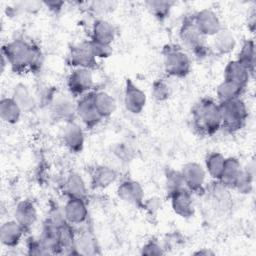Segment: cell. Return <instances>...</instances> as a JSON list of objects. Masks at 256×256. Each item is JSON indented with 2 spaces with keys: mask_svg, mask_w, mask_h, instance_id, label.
<instances>
[{
  "mask_svg": "<svg viewBox=\"0 0 256 256\" xmlns=\"http://www.w3.org/2000/svg\"><path fill=\"white\" fill-rule=\"evenodd\" d=\"M2 56L15 73L37 72L43 64L41 49L31 41L16 38L2 46Z\"/></svg>",
  "mask_w": 256,
  "mask_h": 256,
  "instance_id": "6da1fadb",
  "label": "cell"
},
{
  "mask_svg": "<svg viewBox=\"0 0 256 256\" xmlns=\"http://www.w3.org/2000/svg\"><path fill=\"white\" fill-rule=\"evenodd\" d=\"M191 122L201 136H213L221 129V112L218 101L211 97L199 99L191 109Z\"/></svg>",
  "mask_w": 256,
  "mask_h": 256,
  "instance_id": "7a4b0ae2",
  "label": "cell"
},
{
  "mask_svg": "<svg viewBox=\"0 0 256 256\" xmlns=\"http://www.w3.org/2000/svg\"><path fill=\"white\" fill-rule=\"evenodd\" d=\"M219 103V102H218ZM221 112V129L228 133L241 130L249 116L248 108L242 97L219 103Z\"/></svg>",
  "mask_w": 256,
  "mask_h": 256,
  "instance_id": "3957f363",
  "label": "cell"
},
{
  "mask_svg": "<svg viewBox=\"0 0 256 256\" xmlns=\"http://www.w3.org/2000/svg\"><path fill=\"white\" fill-rule=\"evenodd\" d=\"M164 71L169 77L184 78L191 70L189 55L178 45L167 44L163 47Z\"/></svg>",
  "mask_w": 256,
  "mask_h": 256,
  "instance_id": "277c9868",
  "label": "cell"
},
{
  "mask_svg": "<svg viewBox=\"0 0 256 256\" xmlns=\"http://www.w3.org/2000/svg\"><path fill=\"white\" fill-rule=\"evenodd\" d=\"M179 38L183 46L198 59L205 58L209 53L206 37L197 29L193 21V15L186 16L183 19L179 28Z\"/></svg>",
  "mask_w": 256,
  "mask_h": 256,
  "instance_id": "5b68a950",
  "label": "cell"
},
{
  "mask_svg": "<svg viewBox=\"0 0 256 256\" xmlns=\"http://www.w3.org/2000/svg\"><path fill=\"white\" fill-rule=\"evenodd\" d=\"M67 87L71 95L81 97L93 91L94 77L91 69L74 68L67 78Z\"/></svg>",
  "mask_w": 256,
  "mask_h": 256,
  "instance_id": "8992f818",
  "label": "cell"
},
{
  "mask_svg": "<svg viewBox=\"0 0 256 256\" xmlns=\"http://www.w3.org/2000/svg\"><path fill=\"white\" fill-rule=\"evenodd\" d=\"M186 188L193 194H201L205 190L206 170L198 162H187L180 170Z\"/></svg>",
  "mask_w": 256,
  "mask_h": 256,
  "instance_id": "52a82bcc",
  "label": "cell"
},
{
  "mask_svg": "<svg viewBox=\"0 0 256 256\" xmlns=\"http://www.w3.org/2000/svg\"><path fill=\"white\" fill-rule=\"evenodd\" d=\"M68 63L73 68H87L93 70L97 67V58L92 52L89 41L77 43L69 49Z\"/></svg>",
  "mask_w": 256,
  "mask_h": 256,
  "instance_id": "ba28073f",
  "label": "cell"
},
{
  "mask_svg": "<svg viewBox=\"0 0 256 256\" xmlns=\"http://www.w3.org/2000/svg\"><path fill=\"white\" fill-rule=\"evenodd\" d=\"M76 115L84 127L89 130L96 127L103 120L93 102L92 91L79 97L78 101L76 102Z\"/></svg>",
  "mask_w": 256,
  "mask_h": 256,
  "instance_id": "9c48e42d",
  "label": "cell"
},
{
  "mask_svg": "<svg viewBox=\"0 0 256 256\" xmlns=\"http://www.w3.org/2000/svg\"><path fill=\"white\" fill-rule=\"evenodd\" d=\"M193 21L203 36L213 37L223 27L218 15L211 9L204 8L193 15Z\"/></svg>",
  "mask_w": 256,
  "mask_h": 256,
  "instance_id": "30bf717a",
  "label": "cell"
},
{
  "mask_svg": "<svg viewBox=\"0 0 256 256\" xmlns=\"http://www.w3.org/2000/svg\"><path fill=\"white\" fill-rule=\"evenodd\" d=\"M123 98L126 110L132 114H140L146 106V94L130 78L125 80Z\"/></svg>",
  "mask_w": 256,
  "mask_h": 256,
  "instance_id": "8fae6325",
  "label": "cell"
},
{
  "mask_svg": "<svg viewBox=\"0 0 256 256\" xmlns=\"http://www.w3.org/2000/svg\"><path fill=\"white\" fill-rule=\"evenodd\" d=\"M117 195L118 197L131 205L136 207H142L144 202V189L142 185L132 179H125L120 182L117 187Z\"/></svg>",
  "mask_w": 256,
  "mask_h": 256,
  "instance_id": "7c38bea8",
  "label": "cell"
},
{
  "mask_svg": "<svg viewBox=\"0 0 256 256\" xmlns=\"http://www.w3.org/2000/svg\"><path fill=\"white\" fill-rule=\"evenodd\" d=\"M171 203L172 210L175 214L182 218H190L195 213V206L193 201L192 193L187 189L183 188L172 194L168 195Z\"/></svg>",
  "mask_w": 256,
  "mask_h": 256,
  "instance_id": "4fadbf2b",
  "label": "cell"
},
{
  "mask_svg": "<svg viewBox=\"0 0 256 256\" xmlns=\"http://www.w3.org/2000/svg\"><path fill=\"white\" fill-rule=\"evenodd\" d=\"M63 213L66 221L74 225H81L88 219V208L85 199L81 198H67Z\"/></svg>",
  "mask_w": 256,
  "mask_h": 256,
  "instance_id": "5bb4252c",
  "label": "cell"
},
{
  "mask_svg": "<svg viewBox=\"0 0 256 256\" xmlns=\"http://www.w3.org/2000/svg\"><path fill=\"white\" fill-rule=\"evenodd\" d=\"M63 142L71 153H80L84 148L85 136L81 125L73 120L67 122L63 130Z\"/></svg>",
  "mask_w": 256,
  "mask_h": 256,
  "instance_id": "9a60e30c",
  "label": "cell"
},
{
  "mask_svg": "<svg viewBox=\"0 0 256 256\" xmlns=\"http://www.w3.org/2000/svg\"><path fill=\"white\" fill-rule=\"evenodd\" d=\"M251 77L249 70L236 59L229 61L224 68L223 80L231 82L243 90L246 89Z\"/></svg>",
  "mask_w": 256,
  "mask_h": 256,
  "instance_id": "2e32d148",
  "label": "cell"
},
{
  "mask_svg": "<svg viewBox=\"0 0 256 256\" xmlns=\"http://www.w3.org/2000/svg\"><path fill=\"white\" fill-rule=\"evenodd\" d=\"M50 104L52 115L59 121L70 122L76 114V104L68 96L55 95Z\"/></svg>",
  "mask_w": 256,
  "mask_h": 256,
  "instance_id": "e0dca14e",
  "label": "cell"
},
{
  "mask_svg": "<svg viewBox=\"0 0 256 256\" xmlns=\"http://www.w3.org/2000/svg\"><path fill=\"white\" fill-rule=\"evenodd\" d=\"M25 230L14 219L4 222L0 227V241L3 246L8 248H15L21 242Z\"/></svg>",
  "mask_w": 256,
  "mask_h": 256,
  "instance_id": "ac0fdd59",
  "label": "cell"
},
{
  "mask_svg": "<svg viewBox=\"0 0 256 256\" xmlns=\"http://www.w3.org/2000/svg\"><path fill=\"white\" fill-rule=\"evenodd\" d=\"M37 209L30 200L19 201L14 209V219L27 232L37 221Z\"/></svg>",
  "mask_w": 256,
  "mask_h": 256,
  "instance_id": "d6986e66",
  "label": "cell"
},
{
  "mask_svg": "<svg viewBox=\"0 0 256 256\" xmlns=\"http://www.w3.org/2000/svg\"><path fill=\"white\" fill-rule=\"evenodd\" d=\"M43 246L49 254H61V246L59 240V226L46 219L42 226V231L39 237Z\"/></svg>",
  "mask_w": 256,
  "mask_h": 256,
  "instance_id": "ffe728a7",
  "label": "cell"
},
{
  "mask_svg": "<svg viewBox=\"0 0 256 256\" xmlns=\"http://www.w3.org/2000/svg\"><path fill=\"white\" fill-rule=\"evenodd\" d=\"M98 244L94 235L89 230L75 232L73 244V254L76 255H96L98 254Z\"/></svg>",
  "mask_w": 256,
  "mask_h": 256,
  "instance_id": "44dd1931",
  "label": "cell"
},
{
  "mask_svg": "<svg viewBox=\"0 0 256 256\" xmlns=\"http://www.w3.org/2000/svg\"><path fill=\"white\" fill-rule=\"evenodd\" d=\"M115 36L116 29L109 21L102 18H97L93 22L91 29V40L111 45L115 39Z\"/></svg>",
  "mask_w": 256,
  "mask_h": 256,
  "instance_id": "7402d4cb",
  "label": "cell"
},
{
  "mask_svg": "<svg viewBox=\"0 0 256 256\" xmlns=\"http://www.w3.org/2000/svg\"><path fill=\"white\" fill-rule=\"evenodd\" d=\"M118 175L117 172L110 166L97 165L91 173V187L96 190H101L113 184Z\"/></svg>",
  "mask_w": 256,
  "mask_h": 256,
  "instance_id": "603a6c76",
  "label": "cell"
},
{
  "mask_svg": "<svg viewBox=\"0 0 256 256\" xmlns=\"http://www.w3.org/2000/svg\"><path fill=\"white\" fill-rule=\"evenodd\" d=\"M63 191L67 198H81L86 200L88 188L83 177L77 172H72L64 180Z\"/></svg>",
  "mask_w": 256,
  "mask_h": 256,
  "instance_id": "cb8c5ba5",
  "label": "cell"
},
{
  "mask_svg": "<svg viewBox=\"0 0 256 256\" xmlns=\"http://www.w3.org/2000/svg\"><path fill=\"white\" fill-rule=\"evenodd\" d=\"M243 166L236 157H226L219 183L227 189H233Z\"/></svg>",
  "mask_w": 256,
  "mask_h": 256,
  "instance_id": "d4e9b609",
  "label": "cell"
},
{
  "mask_svg": "<svg viewBox=\"0 0 256 256\" xmlns=\"http://www.w3.org/2000/svg\"><path fill=\"white\" fill-rule=\"evenodd\" d=\"M92 97L95 107L103 119L110 117L115 112L117 103L115 98L110 93L103 90H93Z\"/></svg>",
  "mask_w": 256,
  "mask_h": 256,
  "instance_id": "484cf974",
  "label": "cell"
},
{
  "mask_svg": "<svg viewBox=\"0 0 256 256\" xmlns=\"http://www.w3.org/2000/svg\"><path fill=\"white\" fill-rule=\"evenodd\" d=\"M11 97L21 108L22 112H32L36 108V99L30 89L23 83L14 86Z\"/></svg>",
  "mask_w": 256,
  "mask_h": 256,
  "instance_id": "4316f807",
  "label": "cell"
},
{
  "mask_svg": "<svg viewBox=\"0 0 256 256\" xmlns=\"http://www.w3.org/2000/svg\"><path fill=\"white\" fill-rule=\"evenodd\" d=\"M236 47V39L231 31L222 28L215 36H213L212 48L219 55L231 53Z\"/></svg>",
  "mask_w": 256,
  "mask_h": 256,
  "instance_id": "83f0119b",
  "label": "cell"
},
{
  "mask_svg": "<svg viewBox=\"0 0 256 256\" xmlns=\"http://www.w3.org/2000/svg\"><path fill=\"white\" fill-rule=\"evenodd\" d=\"M22 110L12 97H3L0 101V118L6 124H16L21 118Z\"/></svg>",
  "mask_w": 256,
  "mask_h": 256,
  "instance_id": "f1b7e54d",
  "label": "cell"
},
{
  "mask_svg": "<svg viewBox=\"0 0 256 256\" xmlns=\"http://www.w3.org/2000/svg\"><path fill=\"white\" fill-rule=\"evenodd\" d=\"M255 43L252 39H246L241 45V48L238 52L236 60L244 65L249 72L251 73L252 77L255 72V63H256V56H255Z\"/></svg>",
  "mask_w": 256,
  "mask_h": 256,
  "instance_id": "f546056e",
  "label": "cell"
},
{
  "mask_svg": "<svg viewBox=\"0 0 256 256\" xmlns=\"http://www.w3.org/2000/svg\"><path fill=\"white\" fill-rule=\"evenodd\" d=\"M225 156L220 152H211L205 158V170L215 181H219L225 163Z\"/></svg>",
  "mask_w": 256,
  "mask_h": 256,
  "instance_id": "4dcf8cb0",
  "label": "cell"
},
{
  "mask_svg": "<svg viewBox=\"0 0 256 256\" xmlns=\"http://www.w3.org/2000/svg\"><path fill=\"white\" fill-rule=\"evenodd\" d=\"M175 2L165 0H149L145 2V6L150 13L159 21L165 20L171 12Z\"/></svg>",
  "mask_w": 256,
  "mask_h": 256,
  "instance_id": "1f68e13d",
  "label": "cell"
},
{
  "mask_svg": "<svg viewBox=\"0 0 256 256\" xmlns=\"http://www.w3.org/2000/svg\"><path fill=\"white\" fill-rule=\"evenodd\" d=\"M244 90L231 82L223 80L216 88V97L219 103L241 97Z\"/></svg>",
  "mask_w": 256,
  "mask_h": 256,
  "instance_id": "d6a6232c",
  "label": "cell"
},
{
  "mask_svg": "<svg viewBox=\"0 0 256 256\" xmlns=\"http://www.w3.org/2000/svg\"><path fill=\"white\" fill-rule=\"evenodd\" d=\"M254 166L248 165L243 167L242 171L235 183L233 190H236L240 194H249L253 189L254 182Z\"/></svg>",
  "mask_w": 256,
  "mask_h": 256,
  "instance_id": "836d02e7",
  "label": "cell"
},
{
  "mask_svg": "<svg viewBox=\"0 0 256 256\" xmlns=\"http://www.w3.org/2000/svg\"><path fill=\"white\" fill-rule=\"evenodd\" d=\"M165 184H166V191L168 195L180 189L186 188L181 172L174 169H168L166 171Z\"/></svg>",
  "mask_w": 256,
  "mask_h": 256,
  "instance_id": "e575fe53",
  "label": "cell"
},
{
  "mask_svg": "<svg viewBox=\"0 0 256 256\" xmlns=\"http://www.w3.org/2000/svg\"><path fill=\"white\" fill-rule=\"evenodd\" d=\"M151 95L157 102L168 100L171 95V88L168 82L162 78L156 79L151 86Z\"/></svg>",
  "mask_w": 256,
  "mask_h": 256,
  "instance_id": "d590c367",
  "label": "cell"
},
{
  "mask_svg": "<svg viewBox=\"0 0 256 256\" xmlns=\"http://www.w3.org/2000/svg\"><path fill=\"white\" fill-rule=\"evenodd\" d=\"M90 43V47L92 49V52L94 54V56L98 59H103V58H108L112 55L113 53V49H112V45H108V44H103V43H99V42H95L93 40H89Z\"/></svg>",
  "mask_w": 256,
  "mask_h": 256,
  "instance_id": "8d00e7d4",
  "label": "cell"
},
{
  "mask_svg": "<svg viewBox=\"0 0 256 256\" xmlns=\"http://www.w3.org/2000/svg\"><path fill=\"white\" fill-rule=\"evenodd\" d=\"M141 255H163L165 254L164 248L159 244L157 240L147 241L141 248Z\"/></svg>",
  "mask_w": 256,
  "mask_h": 256,
  "instance_id": "74e56055",
  "label": "cell"
},
{
  "mask_svg": "<svg viewBox=\"0 0 256 256\" xmlns=\"http://www.w3.org/2000/svg\"><path fill=\"white\" fill-rule=\"evenodd\" d=\"M27 253L29 255H48L49 252L43 246L40 239L30 238L27 241Z\"/></svg>",
  "mask_w": 256,
  "mask_h": 256,
  "instance_id": "f35d334b",
  "label": "cell"
},
{
  "mask_svg": "<svg viewBox=\"0 0 256 256\" xmlns=\"http://www.w3.org/2000/svg\"><path fill=\"white\" fill-rule=\"evenodd\" d=\"M145 209L149 214H155L161 208V201L158 197H150L149 199L144 200L142 207Z\"/></svg>",
  "mask_w": 256,
  "mask_h": 256,
  "instance_id": "ab89813d",
  "label": "cell"
},
{
  "mask_svg": "<svg viewBox=\"0 0 256 256\" xmlns=\"http://www.w3.org/2000/svg\"><path fill=\"white\" fill-rule=\"evenodd\" d=\"M42 4H43V6H45L51 12L59 13L63 9V7L65 5V2L64 1H58V0H49V1H43Z\"/></svg>",
  "mask_w": 256,
  "mask_h": 256,
  "instance_id": "60d3db41",
  "label": "cell"
},
{
  "mask_svg": "<svg viewBox=\"0 0 256 256\" xmlns=\"http://www.w3.org/2000/svg\"><path fill=\"white\" fill-rule=\"evenodd\" d=\"M215 253L208 248H201V249L193 252V255H197V256H212Z\"/></svg>",
  "mask_w": 256,
  "mask_h": 256,
  "instance_id": "b9f144b4",
  "label": "cell"
},
{
  "mask_svg": "<svg viewBox=\"0 0 256 256\" xmlns=\"http://www.w3.org/2000/svg\"><path fill=\"white\" fill-rule=\"evenodd\" d=\"M255 12H253L251 15H250V18L248 19V28L249 30L253 33L254 30H255Z\"/></svg>",
  "mask_w": 256,
  "mask_h": 256,
  "instance_id": "7bdbcfd3",
  "label": "cell"
}]
</instances>
